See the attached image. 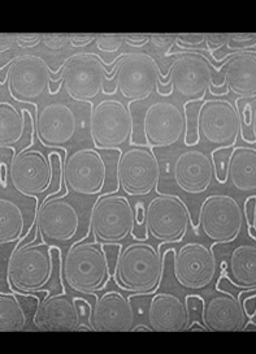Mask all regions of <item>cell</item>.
Masks as SVG:
<instances>
[{
    "label": "cell",
    "instance_id": "83f0119b",
    "mask_svg": "<svg viewBox=\"0 0 256 354\" xmlns=\"http://www.w3.org/2000/svg\"><path fill=\"white\" fill-rule=\"evenodd\" d=\"M28 110L20 111L11 102L0 100V149H10L13 155L16 145L23 140L26 132Z\"/></svg>",
    "mask_w": 256,
    "mask_h": 354
},
{
    "label": "cell",
    "instance_id": "11a10c76",
    "mask_svg": "<svg viewBox=\"0 0 256 354\" xmlns=\"http://www.w3.org/2000/svg\"><path fill=\"white\" fill-rule=\"evenodd\" d=\"M137 331L150 332L151 331V328H150V326H145V324H138V326H135V327L132 328V332Z\"/></svg>",
    "mask_w": 256,
    "mask_h": 354
},
{
    "label": "cell",
    "instance_id": "f5cc1de1",
    "mask_svg": "<svg viewBox=\"0 0 256 354\" xmlns=\"http://www.w3.org/2000/svg\"><path fill=\"white\" fill-rule=\"evenodd\" d=\"M247 231H248V234L251 236V239H254L256 243V202L255 209H254V219H253V228H247Z\"/></svg>",
    "mask_w": 256,
    "mask_h": 354
},
{
    "label": "cell",
    "instance_id": "ac0fdd59",
    "mask_svg": "<svg viewBox=\"0 0 256 354\" xmlns=\"http://www.w3.org/2000/svg\"><path fill=\"white\" fill-rule=\"evenodd\" d=\"M77 115L67 103L54 102L45 106L35 118V136L47 149H60L68 154L67 146L77 133Z\"/></svg>",
    "mask_w": 256,
    "mask_h": 354
},
{
    "label": "cell",
    "instance_id": "8d00e7d4",
    "mask_svg": "<svg viewBox=\"0 0 256 354\" xmlns=\"http://www.w3.org/2000/svg\"><path fill=\"white\" fill-rule=\"evenodd\" d=\"M41 42L51 51H60L70 44V34H42Z\"/></svg>",
    "mask_w": 256,
    "mask_h": 354
},
{
    "label": "cell",
    "instance_id": "7bdbcfd3",
    "mask_svg": "<svg viewBox=\"0 0 256 354\" xmlns=\"http://www.w3.org/2000/svg\"><path fill=\"white\" fill-rule=\"evenodd\" d=\"M124 35H125V44L135 48H139L150 44V39H151V34H124Z\"/></svg>",
    "mask_w": 256,
    "mask_h": 354
},
{
    "label": "cell",
    "instance_id": "bcb514c9",
    "mask_svg": "<svg viewBox=\"0 0 256 354\" xmlns=\"http://www.w3.org/2000/svg\"><path fill=\"white\" fill-rule=\"evenodd\" d=\"M17 34H0V54H8L16 44Z\"/></svg>",
    "mask_w": 256,
    "mask_h": 354
},
{
    "label": "cell",
    "instance_id": "7dc6e473",
    "mask_svg": "<svg viewBox=\"0 0 256 354\" xmlns=\"http://www.w3.org/2000/svg\"><path fill=\"white\" fill-rule=\"evenodd\" d=\"M242 306L245 310L246 317L253 319L256 315V295H251V296L246 297L242 302Z\"/></svg>",
    "mask_w": 256,
    "mask_h": 354
},
{
    "label": "cell",
    "instance_id": "836d02e7",
    "mask_svg": "<svg viewBox=\"0 0 256 354\" xmlns=\"http://www.w3.org/2000/svg\"><path fill=\"white\" fill-rule=\"evenodd\" d=\"M124 44H125L124 34H97V38H95V46L98 51L106 53V54L117 53Z\"/></svg>",
    "mask_w": 256,
    "mask_h": 354
},
{
    "label": "cell",
    "instance_id": "4316f807",
    "mask_svg": "<svg viewBox=\"0 0 256 354\" xmlns=\"http://www.w3.org/2000/svg\"><path fill=\"white\" fill-rule=\"evenodd\" d=\"M229 180L239 192L256 190L255 146H234L229 158Z\"/></svg>",
    "mask_w": 256,
    "mask_h": 354
},
{
    "label": "cell",
    "instance_id": "74e56055",
    "mask_svg": "<svg viewBox=\"0 0 256 354\" xmlns=\"http://www.w3.org/2000/svg\"><path fill=\"white\" fill-rule=\"evenodd\" d=\"M101 248L104 250V254H106L107 262H108L110 274L113 277L116 266H117V262H119V258H120V254H121V250H123V245L120 243H101Z\"/></svg>",
    "mask_w": 256,
    "mask_h": 354
},
{
    "label": "cell",
    "instance_id": "6da1fadb",
    "mask_svg": "<svg viewBox=\"0 0 256 354\" xmlns=\"http://www.w3.org/2000/svg\"><path fill=\"white\" fill-rule=\"evenodd\" d=\"M163 254L147 241L129 243L123 248L113 279L116 286L135 296L155 295L164 275Z\"/></svg>",
    "mask_w": 256,
    "mask_h": 354
},
{
    "label": "cell",
    "instance_id": "ab89813d",
    "mask_svg": "<svg viewBox=\"0 0 256 354\" xmlns=\"http://www.w3.org/2000/svg\"><path fill=\"white\" fill-rule=\"evenodd\" d=\"M228 35L229 33L206 34V51L210 53V55H213L215 53L221 50L228 42Z\"/></svg>",
    "mask_w": 256,
    "mask_h": 354
},
{
    "label": "cell",
    "instance_id": "d6986e66",
    "mask_svg": "<svg viewBox=\"0 0 256 354\" xmlns=\"http://www.w3.org/2000/svg\"><path fill=\"white\" fill-rule=\"evenodd\" d=\"M185 133V116L179 106L169 102H156L148 106L144 116L146 145L169 147L177 144Z\"/></svg>",
    "mask_w": 256,
    "mask_h": 354
},
{
    "label": "cell",
    "instance_id": "8992f818",
    "mask_svg": "<svg viewBox=\"0 0 256 354\" xmlns=\"http://www.w3.org/2000/svg\"><path fill=\"white\" fill-rule=\"evenodd\" d=\"M245 223L244 209L229 194H211L201 203L198 228L211 240L213 246L237 241Z\"/></svg>",
    "mask_w": 256,
    "mask_h": 354
},
{
    "label": "cell",
    "instance_id": "30bf717a",
    "mask_svg": "<svg viewBox=\"0 0 256 354\" xmlns=\"http://www.w3.org/2000/svg\"><path fill=\"white\" fill-rule=\"evenodd\" d=\"M107 63L94 53H78L69 56L60 66V76L68 95L76 102L91 100L106 88Z\"/></svg>",
    "mask_w": 256,
    "mask_h": 354
},
{
    "label": "cell",
    "instance_id": "7a4b0ae2",
    "mask_svg": "<svg viewBox=\"0 0 256 354\" xmlns=\"http://www.w3.org/2000/svg\"><path fill=\"white\" fill-rule=\"evenodd\" d=\"M54 245L21 243L12 249L7 265V279L13 292H45L54 275Z\"/></svg>",
    "mask_w": 256,
    "mask_h": 354
},
{
    "label": "cell",
    "instance_id": "f907efd6",
    "mask_svg": "<svg viewBox=\"0 0 256 354\" xmlns=\"http://www.w3.org/2000/svg\"><path fill=\"white\" fill-rule=\"evenodd\" d=\"M173 86L172 85H167V86H163V85H157V88H156V91H157V94L160 95V97H169V95H172V93H173Z\"/></svg>",
    "mask_w": 256,
    "mask_h": 354
},
{
    "label": "cell",
    "instance_id": "8fae6325",
    "mask_svg": "<svg viewBox=\"0 0 256 354\" xmlns=\"http://www.w3.org/2000/svg\"><path fill=\"white\" fill-rule=\"evenodd\" d=\"M42 56L23 54L16 56L7 69V88L12 100L23 104H34L42 97L55 75Z\"/></svg>",
    "mask_w": 256,
    "mask_h": 354
},
{
    "label": "cell",
    "instance_id": "f6af8a7d",
    "mask_svg": "<svg viewBox=\"0 0 256 354\" xmlns=\"http://www.w3.org/2000/svg\"><path fill=\"white\" fill-rule=\"evenodd\" d=\"M97 34H70V46L72 47H86L91 42H95Z\"/></svg>",
    "mask_w": 256,
    "mask_h": 354
},
{
    "label": "cell",
    "instance_id": "f546056e",
    "mask_svg": "<svg viewBox=\"0 0 256 354\" xmlns=\"http://www.w3.org/2000/svg\"><path fill=\"white\" fill-rule=\"evenodd\" d=\"M28 324V313L14 292L0 293V332L23 331Z\"/></svg>",
    "mask_w": 256,
    "mask_h": 354
},
{
    "label": "cell",
    "instance_id": "d590c367",
    "mask_svg": "<svg viewBox=\"0 0 256 354\" xmlns=\"http://www.w3.org/2000/svg\"><path fill=\"white\" fill-rule=\"evenodd\" d=\"M206 34H177L175 46H177L181 51L199 50V46L206 44Z\"/></svg>",
    "mask_w": 256,
    "mask_h": 354
},
{
    "label": "cell",
    "instance_id": "484cf974",
    "mask_svg": "<svg viewBox=\"0 0 256 354\" xmlns=\"http://www.w3.org/2000/svg\"><path fill=\"white\" fill-rule=\"evenodd\" d=\"M224 279L234 288L250 293L256 292V245L244 243L234 249L229 262L221 265Z\"/></svg>",
    "mask_w": 256,
    "mask_h": 354
},
{
    "label": "cell",
    "instance_id": "b9f144b4",
    "mask_svg": "<svg viewBox=\"0 0 256 354\" xmlns=\"http://www.w3.org/2000/svg\"><path fill=\"white\" fill-rule=\"evenodd\" d=\"M42 41V34H17L16 44L21 48H32Z\"/></svg>",
    "mask_w": 256,
    "mask_h": 354
},
{
    "label": "cell",
    "instance_id": "d4e9b609",
    "mask_svg": "<svg viewBox=\"0 0 256 354\" xmlns=\"http://www.w3.org/2000/svg\"><path fill=\"white\" fill-rule=\"evenodd\" d=\"M224 80L229 91L241 100L256 98V50L232 53L223 63Z\"/></svg>",
    "mask_w": 256,
    "mask_h": 354
},
{
    "label": "cell",
    "instance_id": "44dd1931",
    "mask_svg": "<svg viewBox=\"0 0 256 354\" xmlns=\"http://www.w3.org/2000/svg\"><path fill=\"white\" fill-rule=\"evenodd\" d=\"M77 304L68 296L66 288L61 293L51 295L46 290V296L33 314V323L37 330L43 332H73L79 322Z\"/></svg>",
    "mask_w": 256,
    "mask_h": 354
},
{
    "label": "cell",
    "instance_id": "9c48e42d",
    "mask_svg": "<svg viewBox=\"0 0 256 354\" xmlns=\"http://www.w3.org/2000/svg\"><path fill=\"white\" fill-rule=\"evenodd\" d=\"M160 175L159 159L147 145H135L121 153L117 160V185L130 197H145L157 190Z\"/></svg>",
    "mask_w": 256,
    "mask_h": 354
},
{
    "label": "cell",
    "instance_id": "7c38bea8",
    "mask_svg": "<svg viewBox=\"0 0 256 354\" xmlns=\"http://www.w3.org/2000/svg\"><path fill=\"white\" fill-rule=\"evenodd\" d=\"M160 66L147 53H124L116 64V88L130 103L151 97L160 82Z\"/></svg>",
    "mask_w": 256,
    "mask_h": 354
},
{
    "label": "cell",
    "instance_id": "db71d44e",
    "mask_svg": "<svg viewBox=\"0 0 256 354\" xmlns=\"http://www.w3.org/2000/svg\"><path fill=\"white\" fill-rule=\"evenodd\" d=\"M244 332L248 331H256V322L254 321H248L246 322L245 326H244Z\"/></svg>",
    "mask_w": 256,
    "mask_h": 354
},
{
    "label": "cell",
    "instance_id": "5b68a950",
    "mask_svg": "<svg viewBox=\"0 0 256 354\" xmlns=\"http://www.w3.org/2000/svg\"><path fill=\"white\" fill-rule=\"evenodd\" d=\"M89 227L98 243L125 241L135 228V211L129 198L116 192L99 196L92 205Z\"/></svg>",
    "mask_w": 256,
    "mask_h": 354
},
{
    "label": "cell",
    "instance_id": "ee69618b",
    "mask_svg": "<svg viewBox=\"0 0 256 354\" xmlns=\"http://www.w3.org/2000/svg\"><path fill=\"white\" fill-rule=\"evenodd\" d=\"M204 299L198 296V295H188L185 297V304L188 306L190 313H195V314H201L204 309Z\"/></svg>",
    "mask_w": 256,
    "mask_h": 354
},
{
    "label": "cell",
    "instance_id": "680465c9",
    "mask_svg": "<svg viewBox=\"0 0 256 354\" xmlns=\"http://www.w3.org/2000/svg\"><path fill=\"white\" fill-rule=\"evenodd\" d=\"M255 317H256V315H255Z\"/></svg>",
    "mask_w": 256,
    "mask_h": 354
},
{
    "label": "cell",
    "instance_id": "ba28073f",
    "mask_svg": "<svg viewBox=\"0 0 256 354\" xmlns=\"http://www.w3.org/2000/svg\"><path fill=\"white\" fill-rule=\"evenodd\" d=\"M190 215L186 203L176 194L160 193L146 207L145 240L151 236L159 243H181L189 231Z\"/></svg>",
    "mask_w": 256,
    "mask_h": 354
},
{
    "label": "cell",
    "instance_id": "6f0895ef",
    "mask_svg": "<svg viewBox=\"0 0 256 354\" xmlns=\"http://www.w3.org/2000/svg\"><path fill=\"white\" fill-rule=\"evenodd\" d=\"M253 128H254V132L256 134V109L254 111V115H253Z\"/></svg>",
    "mask_w": 256,
    "mask_h": 354
},
{
    "label": "cell",
    "instance_id": "7402d4cb",
    "mask_svg": "<svg viewBox=\"0 0 256 354\" xmlns=\"http://www.w3.org/2000/svg\"><path fill=\"white\" fill-rule=\"evenodd\" d=\"M173 178L188 194H201L211 187L215 168L211 156L201 150H188L176 158Z\"/></svg>",
    "mask_w": 256,
    "mask_h": 354
},
{
    "label": "cell",
    "instance_id": "ffe728a7",
    "mask_svg": "<svg viewBox=\"0 0 256 354\" xmlns=\"http://www.w3.org/2000/svg\"><path fill=\"white\" fill-rule=\"evenodd\" d=\"M97 299L89 317L90 326L94 332H129L134 324V310L130 299L121 292H104L101 297L91 293Z\"/></svg>",
    "mask_w": 256,
    "mask_h": 354
},
{
    "label": "cell",
    "instance_id": "d6a6232c",
    "mask_svg": "<svg viewBox=\"0 0 256 354\" xmlns=\"http://www.w3.org/2000/svg\"><path fill=\"white\" fill-rule=\"evenodd\" d=\"M232 149L216 147L215 150H212L210 155L213 168H215V178L219 184H223V185L229 180V158H230Z\"/></svg>",
    "mask_w": 256,
    "mask_h": 354
},
{
    "label": "cell",
    "instance_id": "f35d334b",
    "mask_svg": "<svg viewBox=\"0 0 256 354\" xmlns=\"http://www.w3.org/2000/svg\"><path fill=\"white\" fill-rule=\"evenodd\" d=\"M176 39H177V34H151L150 44L159 50L167 48V53L164 56H169L172 54V48L176 44Z\"/></svg>",
    "mask_w": 256,
    "mask_h": 354
},
{
    "label": "cell",
    "instance_id": "603a6c76",
    "mask_svg": "<svg viewBox=\"0 0 256 354\" xmlns=\"http://www.w3.org/2000/svg\"><path fill=\"white\" fill-rule=\"evenodd\" d=\"M207 302L201 313V323L208 332H239L246 324L242 299H235L230 292L220 290Z\"/></svg>",
    "mask_w": 256,
    "mask_h": 354
},
{
    "label": "cell",
    "instance_id": "816d5d0a",
    "mask_svg": "<svg viewBox=\"0 0 256 354\" xmlns=\"http://www.w3.org/2000/svg\"><path fill=\"white\" fill-rule=\"evenodd\" d=\"M188 331H207V328L204 327V324L203 323H199L198 321L193 322L191 324H190L189 330Z\"/></svg>",
    "mask_w": 256,
    "mask_h": 354
},
{
    "label": "cell",
    "instance_id": "e575fe53",
    "mask_svg": "<svg viewBox=\"0 0 256 354\" xmlns=\"http://www.w3.org/2000/svg\"><path fill=\"white\" fill-rule=\"evenodd\" d=\"M256 46V34L229 33L226 47L229 51L239 53L253 50Z\"/></svg>",
    "mask_w": 256,
    "mask_h": 354
},
{
    "label": "cell",
    "instance_id": "277c9868",
    "mask_svg": "<svg viewBox=\"0 0 256 354\" xmlns=\"http://www.w3.org/2000/svg\"><path fill=\"white\" fill-rule=\"evenodd\" d=\"M206 48L194 51L172 53L170 55H177L168 68L166 75H160V85H172L179 95L190 100H204L206 94L213 81L217 66L204 55ZM169 55V56H170Z\"/></svg>",
    "mask_w": 256,
    "mask_h": 354
},
{
    "label": "cell",
    "instance_id": "1f68e13d",
    "mask_svg": "<svg viewBox=\"0 0 256 354\" xmlns=\"http://www.w3.org/2000/svg\"><path fill=\"white\" fill-rule=\"evenodd\" d=\"M238 107L239 111V136L242 138V141L246 145H255L256 144V134L253 128V115H254V109L251 103H246L244 109L241 107V98L234 102Z\"/></svg>",
    "mask_w": 256,
    "mask_h": 354
},
{
    "label": "cell",
    "instance_id": "2e32d148",
    "mask_svg": "<svg viewBox=\"0 0 256 354\" xmlns=\"http://www.w3.org/2000/svg\"><path fill=\"white\" fill-rule=\"evenodd\" d=\"M199 134L217 147L232 149L237 146L239 136V111L235 103L213 98L199 104L198 111Z\"/></svg>",
    "mask_w": 256,
    "mask_h": 354
},
{
    "label": "cell",
    "instance_id": "52a82bcc",
    "mask_svg": "<svg viewBox=\"0 0 256 354\" xmlns=\"http://www.w3.org/2000/svg\"><path fill=\"white\" fill-rule=\"evenodd\" d=\"M133 115L130 107L117 100H101L90 113V136L97 150H117L133 141Z\"/></svg>",
    "mask_w": 256,
    "mask_h": 354
},
{
    "label": "cell",
    "instance_id": "e0dca14e",
    "mask_svg": "<svg viewBox=\"0 0 256 354\" xmlns=\"http://www.w3.org/2000/svg\"><path fill=\"white\" fill-rule=\"evenodd\" d=\"M35 227L43 243H67L77 236L79 214L77 207L64 196L43 199L34 214Z\"/></svg>",
    "mask_w": 256,
    "mask_h": 354
},
{
    "label": "cell",
    "instance_id": "60d3db41",
    "mask_svg": "<svg viewBox=\"0 0 256 354\" xmlns=\"http://www.w3.org/2000/svg\"><path fill=\"white\" fill-rule=\"evenodd\" d=\"M14 293L17 295V297L20 299L25 311L28 313V315L34 314L42 301L35 293H23V292H14Z\"/></svg>",
    "mask_w": 256,
    "mask_h": 354
},
{
    "label": "cell",
    "instance_id": "4fadbf2b",
    "mask_svg": "<svg viewBox=\"0 0 256 354\" xmlns=\"http://www.w3.org/2000/svg\"><path fill=\"white\" fill-rule=\"evenodd\" d=\"M12 185L20 194L35 199V209L39 207L38 196L46 193L54 180V171L48 156L38 149H26L12 156L10 165Z\"/></svg>",
    "mask_w": 256,
    "mask_h": 354
},
{
    "label": "cell",
    "instance_id": "3957f363",
    "mask_svg": "<svg viewBox=\"0 0 256 354\" xmlns=\"http://www.w3.org/2000/svg\"><path fill=\"white\" fill-rule=\"evenodd\" d=\"M63 277L68 287L78 293L91 295L103 290L112 275L101 243L95 240L73 243L63 259Z\"/></svg>",
    "mask_w": 256,
    "mask_h": 354
},
{
    "label": "cell",
    "instance_id": "9f6ffc18",
    "mask_svg": "<svg viewBox=\"0 0 256 354\" xmlns=\"http://www.w3.org/2000/svg\"><path fill=\"white\" fill-rule=\"evenodd\" d=\"M76 331H94V330H92V327L90 326L89 323H88V324H85V323H79Z\"/></svg>",
    "mask_w": 256,
    "mask_h": 354
},
{
    "label": "cell",
    "instance_id": "681fc988",
    "mask_svg": "<svg viewBox=\"0 0 256 354\" xmlns=\"http://www.w3.org/2000/svg\"><path fill=\"white\" fill-rule=\"evenodd\" d=\"M10 177V167L4 162H0V185L1 188H7V178Z\"/></svg>",
    "mask_w": 256,
    "mask_h": 354
},
{
    "label": "cell",
    "instance_id": "cb8c5ba5",
    "mask_svg": "<svg viewBox=\"0 0 256 354\" xmlns=\"http://www.w3.org/2000/svg\"><path fill=\"white\" fill-rule=\"evenodd\" d=\"M147 319L151 331L184 332L189 330L191 313L177 295L155 293L148 305Z\"/></svg>",
    "mask_w": 256,
    "mask_h": 354
},
{
    "label": "cell",
    "instance_id": "c3c4849f",
    "mask_svg": "<svg viewBox=\"0 0 256 354\" xmlns=\"http://www.w3.org/2000/svg\"><path fill=\"white\" fill-rule=\"evenodd\" d=\"M134 211H135V224L144 225L146 219V207L144 202H137Z\"/></svg>",
    "mask_w": 256,
    "mask_h": 354
},
{
    "label": "cell",
    "instance_id": "4dcf8cb0",
    "mask_svg": "<svg viewBox=\"0 0 256 354\" xmlns=\"http://www.w3.org/2000/svg\"><path fill=\"white\" fill-rule=\"evenodd\" d=\"M203 102L201 100H190L184 104V116H185V146H197L201 142L199 134V124H198V111L199 107L195 109V104Z\"/></svg>",
    "mask_w": 256,
    "mask_h": 354
},
{
    "label": "cell",
    "instance_id": "9a60e30c",
    "mask_svg": "<svg viewBox=\"0 0 256 354\" xmlns=\"http://www.w3.org/2000/svg\"><path fill=\"white\" fill-rule=\"evenodd\" d=\"M173 254V274L179 286L193 292L208 287L216 275L217 263L212 248L201 243H188L167 250Z\"/></svg>",
    "mask_w": 256,
    "mask_h": 354
},
{
    "label": "cell",
    "instance_id": "f1b7e54d",
    "mask_svg": "<svg viewBox=\"0 0 256 354\" xmlns=\"http://www.w3.org/2000/svg\"><path fill=\"white\" fill-rule=\"evenodd\" d=\"M25 215L14 201L0 197V245L16 243L25 233Z\"/></svg>",
    "mask_w": 256,
    "mask_h": 354
},
{
    "label": "cell",
    "instance_id": "5bb4252c",
    "mask_svg": "<svg viewBox=\"0 0 256 354\" xmlns=\"http://www.w3.org/2000/svg\"><path fill=\"white\" fill-rule=\"evenodd\" d=\"M107 174V163L97 149H79L64 158V185L79 196L101 194Z\"/></svg>",
    "mask_w": 256,
    "mask_h": 354
}]
</instances>
